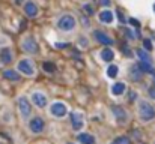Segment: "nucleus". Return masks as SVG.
Returning a JSON list of instances; mask_svg holds the SVG:
<instances>
[{
    "label": "nucleus",
    "instance_id": "nucleus-1",
    "mask_svg": "<svg viewBox=\"0 0 155 144\" xmlns=\"http://www.w3.org/2000/svg\"><path fill=\"white\" fill-rule=\"evenodd\" d=\"M139 116H140V119L143 120V122H149V120H152L155 117V108L149 102L140 101V104H139Z\"/></svg>",
    "mask_w": 155,
    "mask_h": 144
},
{
    "label": "nucleus",
    "instance_id": "nucleus-2",
    "mask_svg": "<svg viewBox=\"0 0 155 144\" xmlns=\"http://www.w3.org/2000/svg\"><path fill=\"white\" fill-rule=\"evenodd\" d=\"M57 26L60 30L63 32H69L75 27V20L71 17V15H63L59 21H57Z\"/></svg>",
    "mask_w": 155,
    "mask_h": 144
},
{
    "label": "nucleus",
    "instance_id": "nucleus-3",
    "mask_svg": "<svg viewBox=\"0 0 155 144\" xmlns=\"http://www.w3.org/2000/svg\"><path fill=\"white\" fill-rule=\"evenodd\" d=\"M29 128L33 134H41L44 131V128H45V123H44V120L41 117H33L29 123Z\"/></svg>",
    "mask_w": 155,
    "mask_h": 144
},
{
    "label": "nucleus",
    "instance_id": "nucleus-4",
    "mask_svg": "<svg viewBox=\"0 0 155 144\" xmlns=\"http://www.w3.org/2000/svg\"><path fill=\"white\" fill-rule=\"evenodd\" d=\"M71 123H72L74 131H80L83 128V125H84V117H83V114L78 113V111H74L71 114Z\"/></svg>",
    "mask_w": 155,
    "mask_h": 144
},
{
    "label": "nucleus",
    "instance_id": "nucleus-5",
    "mask_svg": "<svg viewBox=\"0 0 155 144\" xmlns=\"http://www.w3.org/2000/svg\"><path fill=\"white\" fill-rule=\"evenodd\" d=\"M18 71L20 72H23V74H26L27 77H32L35 74V71H33V66H32V62L24 59V60H21L18 63Z\"/></svg>",
    "mask_w": 155,
    "mask_h": 144
},
{
    "label": "nucleus",
    "instance_id": "nucleus-6",
    "mask_svg": "<svg viewBox=\"0 0 155 144\" xmlns=\"http://www.w3.org/2000/svg\"><path fill=\"white\" fill-rule=\"evenodd\" d=\"M50 111H51V114L56 116V117H63L66 113H68V108H66V105L62 104V102H54V104L50 107Z\"/></svg>",
    "mask_w": 155,
    "mask_h": 144
},
{
    "label": "nucleus",
    "instance_id": "nucleus-7",
    "mask_svg": "<svg viewBox=\"0 0 155 144\" xmlns=\"http://www.w3.org/2000/svg\"><path fill=\"white\" fill-rule=\"evenodd\" d=\"M23 50L26 53H30V54H35L38 51V42L33 39V38H26L23 41Z\"/></svg>",
    "mask_w": 155,
    "mask_h": 144
},
{
    "label": "nucleus",
    "instance_id": "nucleus-8",
    "mask_svg": "<svg viewBox=\"0 0 155 144\" xmlns=\"http://www.w3.org/2000/svg\"><path fill=\"white\" fill-rule=\"evenodd\" d=\"M18 108H20V113H21V116H23L24 119L30 116L32 108H30V102L26 98H20L18 99Z\"/></svg>",
    "mask_w": 155,
    "mask_h": 144
},
{
    "label": "nucleus",
    "instance_id": "nucleus-9",
    "mask_svg": "<svg viewBox=\"0 0 155 144\" xmlns=\"http://www.w3.org/2000/svg\"><path fill=\"white\" fill-rule=\"evenodd\" d=\"M94 36H95V39H97L99 44H102V45H112V44H113V39L110 38L107 33L101 32V30H95V32H94Z\"/></svg>",
    "mask_w": 155,
    "mask_h": 144
},
{
    "label": "nucleus",
    "instance_id": "nucleus-10",
    "mask_svg": "<svg viewBox=\"0 0 155 144\" xmlns=\"http://www.w3.org/2000/svg\"><path fill=\"white\" fill-rule=\"evenodd\" d=\"M32 102H33L36 107L44 108V107L47 105V98H45V95H42V93H39V92H35V93L32 95Z\"/></svg>",
    "mask_w": 155,
    "mask_h": 144
},
{
    "label": "nucleus",
    "instance_id": "nucleus-11",
    "mask_svg": "<svg viewBox=\"0 0 155 144\" xmlns=\"http://www.w3.org/2000/svg\"><path fill=\"white\" fill-rule=\"evenodd\" d=\"M112 111H113V114H115V117H116V120L119 123H125L126 122V119H128V114H126V111L124 110V108H121V107H112Z\"/></svg>",
    "mask_w": 155,
    "mask_h": 144
},
{
    "label": "nucleus",
    "instance_id": "nucleus-12",
    "mask_svg": "<svg viewBox=\"0 0 155 144\" xmlns=\"http://www.w3.org/2000/svg\"><path fill=\"white\" fill-rule=\"evenodd\" d=\"M0 62L8 65L12 62V53L9 48H2V51H0Z\"/></svg>",
    "mask_w": 155,
    "mask_h": 144
},
{
    "label": "nucleus",
    "instance_id": "nucleus-13",
    "mask_svg": "<svg viewBox=\"0 0 155 144\" xmlns=\"http://www.w3.org/2000/svg\"><path fill=\"white\" fill-rule=\"evenodd\" d=\"M3 77H5L6 80H9V81H20V80H21L20 74H18V72H15V71H12V69L3 71Z\"/></svg>",
    "mask_w": 155,
    "mask_h": 144
},
{
    "label": "nucleus",
    "instance_id": "nucleus-14",
    "mask_svg": "<svg viewBox=\"0 0 155 144\" xmlns=\"http://www.w3.org/2000/svg\"><path fill=\"white\" fill-rule=\"evenodd\" d=\"M24 12H26L27 17H36V14H38V8H36L35 3L27 2V3L24 5Z\"/></svg>",
    "mask_w": 155,
    "mask_h": 144
},
{
    "label": "nucleus",
    "instance_id": "nucleus-15",
    "mask_svg": "<svg viewBox=\"0 0 155 144\" xmlns=\"http://www.w3.org/2000/svg\"><path fill=\"white\" fill-rule=\"evenodd\" d=\"M142 77H143V72H142V69L139 68V65L132 66V68H131V78L134 80V81H140Z\"/></svg>",
    "mask_w": 155,
    "mask_h": 144
},
{
    "label": "nucleus",
    "instance_id": "nucleus-16",
    "mask_svg": "<svg viewBox=\"0 0 155 144\" xmlns=\"http://www.w3.org/2000/svg\"><path fill=\"white\" fill-rule=\"evenodd\" d=\"M99 20H101L102 23H107V24H110V23L113 21V12H112V11H108V9L102 11V12L99 14Z\"/></svg>",
    "mask_w": 155,
    "mask_h": 144
},
{
    "label": "nucleus",
    "instance_id": "nucleus-17",
    "mask_svg": "<svg viewBox=\"0 0 155 144\" xmlns=\"http://www.w3.org/2000/svg\"><path fill=\"white\" fill-rule=\"evenodd\" d=\"M78 141L81 144H95V137H92L89 134H80L78 135Z\"/></svg>",
    "mask_w": 155,
    "mask_h": 144
},
{
    "label": "nucleus",
    "instance_id": "nucleus-18",
    "mask_svg": "<svg viewBox=\"0 0 155 144\" xmlns=\"http://www.w3.org/2000/svg\"><path fill=\"white\" fill-rule=\"evenodd\" d=\"M125 89H126V86H125L124 83H115V84L112 86V93L116 95V96H119V95H122V93L125 92Z\"/></svg>",
    "mask_w": 155,
    "mask_h": 144
},
{
    "label": "nucleus",
    "instance_id": "nucleus-19",
    "mask_svg": "<svg viewBox=\"0 0 155 144\" xmlns=\"http://www.w3.org/2000/svg\"><path fill=\"white\" fill-rule=\"evenodd\" d=\"M139 68L142 69V72H143V74L146 72V74H154V75H155V69L152 68V65H151V63L140 62V63H139Z\"/></svg>",
    "mask_w": 155,
    "mask_h": 144
},
{
    "label": "nucleus",
    "instance_id": "nucleus-20",
    "mask_svg": "<svg viewBox=\"0 0 155 144\" xmlns=\"http://www.w3.org/2000/svg\"><path fill=\"white\" fill-rule=\"evenodd\" d=\"M113 57H115V53L110 50V48H104V50L101 51V59L104 60V62H110V60H113Z\"/></svg>",
    "mask_w": 155,
    "mask_h": 144
},
{
    "label": "nucleus",
    "instance_id": "nucleus-21",
    "mask_svg": "<svg viewBox=\"0 0 155 144\" xmlns=\"http://www.w3.org/2000/svg\"><path fill=\"white\" fill-rule=\"evenodd\" d=\"M118 72H119V68L116 65H110L108 69H107V77L108 78H115L118 75Z\"/></svg>",
    "mask_w": 155,
    "mask_h": 144
},
{
    "label": "nucleus",
    "instance_id": "nucleus-22",
    "mask_svg": "<svg viewBox=\"0 0 155 144\" xmlns=\"http://www.w3.org/2000/svg\"><path fill=\"white\" fill-rule=\"evenodd\" d=\"M137 56L140 57V60H142V62H146V63H151V62H152L151 56H149L145 50H137Z\"/></svg>",
    "mask_w": 155,
    "mask_h": 144
},
{
    "label": "nucleus",
    "instance_id": "nucleus-23",
    "mask_svg": "<svg viewBox=\"0 0 155 144\" xmlns=\"http://www.w3.org/2000/svg\"><path fill=\"white\" fill-rule=\"evenodd\" d=\"M112 144H131V140L128 137H125V135H121V137H116L112 141Z\"/></svg>",
    "mask_w": 155,
    "mask_h": 144
},
{
    "label": "nucleus",
    "instance_id": "nucleus-24",
    "mask_svg": "<svg viewBox=\"0 0 155 144\" xmlns=\"http://www.w3.org/2000/svg\"><path fill=\"white\" fill-rule=\"evenodd\" d=\"M42 68H44V71L45 72H48V74H53V72H56V66H54V63H51V62H45L42 65Z\"/></svg>",
    "mask_w": 155,
    "mask_h": 144
},
{
    "label": "nucleus",
    "instance_id": "nucleus-25",
    "mask_svg": "<svg viewBox=\"0 0 155 144\" xmlns=\"http://www.w3.org/2000/svg\"><path fill=\"white\" fill-rule=\"evenodd\" d=\"M143 45H145V48H146L148 51H151V50H152V42H151L149 39H145V41H143Z\"/></svg>",
    "mask_w": 155,
    "mask_h": 144
},
{
    "label": "nucleus",
    "instance_id": "nucleus-26",
    "mask_svg": "<svg viewBox=\"0 0 155 144\" xmlns=\"http://www.w3.org/2000/svg\"><path fill=\"white\" fill-rule=\"evenodd\" d=\"M83 9H84L87 14H89V15H92V14H94V9H92V6H91V5H84V6H83Z\"/></svg>",
    "mask_w": 155,
    "mask_h": 144
},
{
    "label": "nucleus",
    "instance_id": "nucleus-27",
    "mask_svg": "<svg viewBox=\"0 0 155 144\" xmlns=\"http://www.w3.org/2000/svg\"><path fill=\"white\" fill-rule=\"evenodd\" d=\"M129 24H132L134 27H140V23L137 20H134V18H129Z\"/></svg>",
    "mask_w": 155,
    "mask_h": 144
},
{
    "label": "nucleus",
    "instance_id": "nucleus-28",
    "mask_svg": "<svg viewBox=\"0 0 155 144\" xmlns=\"http://www.w3.org/2000/svg\"><path fill=\"white\" fill-rule=\"evenodd\" d=\"M149 96L152 99H155V86H152L151 89H149Z\"/></svg>",
    "mask_w": 155,
    "mask_h": 144
},
{
    "label": "nucleus",
    "instance_id": "nucleus-29",
    "mask_svg": "<svg viewBox=\"0 0 155 144\" xmlns=\"http://www.w3.org/2000/svg\"><path fill=\"white\" fill-rule=\"evenodd\" d=\"M118 18H119V21H121L122 24L125 23V17H124V14H122L121 11H118Z\"/></svg>",
    "mask_w": 155,
    "mask_h": 144
},
{
    "label": "nucleus",
    "instance_id": "nucleus-30",
    "mask_svg": "<svg viewBox=\"0 0 155 144\" xmlns=\"http://www.w3.org/2000/svg\"><path fill=\"white\" fill-rule=\"evenodd\" d=\"M129 96H131L129 99H131V101H134V99L137 98V93H136V92H131V93H129Z\"/></svg>",
    "mask_w": 155,
    "mask_h": 144
},
{
    "label": "nucleus",
    "instance_id": "nucleus-31",
    "mask_svg": "<svg viewBox=\"0 0 155 144\" xmlns=\"http://www.w3.org/2000/svg\"><path fill=\"white\" fill-rule=\"evenodd\" d=\"M99 3L104 5V6H108L110 5V0H99Z\"/></svg>",
    "mask_w": 155,
    "mask_h": 144
},
{
    "label": "nucleus",
    "instance_id": "nucleus-32",
    "mask_svg": "<svg viewBox=\"0 0 155 144\" xmlns=\"http://www.w3.org/2000/svg\"><path fill=\"white\" fill-rule=\"evenodd\" d=\"M56 47L57 48H65V47H69L68 44H56Z\"/></svg>",
    "mask_w": 155,
    "mask_h": 144
},
{
    "label": "nucleus",
    "instance_id": "nucleus-33",
    "mask_svg": "<svg viewBox=\"0 0 155 144\" xmlns=\"http://www.w3.org/2000/svg\"><path fill=\"white\" fill-rule=\"evenodd\" d=\"M83 26H89V20H86V18H83Z\"/></svg>",
    "mask_w": 155,
    "mask_h": 144
},
{
    "label": "nucleus",
    "instance_id": "nucleus-34",
    "mask_svg": "<svg viewBox=\"0 0 155 144\" xmlns=\"http://www.w3.org/2000/svg\"><path fill=\"white\" fill-rule=\"evenodd\" d=\"M154 11H155V5H154Z\"/></svg>",
    "mask_w": 155,
    "mask_h": 144
},
{
    "label": "nucleus",
    "instance_id": "nucleus-35",
    "mask_svg": "<svg viewBox=\"0 0 155 144\" xmlns=\"http://www.w3.org/2000/svg\"><path fill=\"white\" fill-rule=\"evenodd\" d=\"M17 2H21V0H17Z\"/></svg>",
    "mask_w": 155,
    "mask_h": 144
},
{
    "label": "nucleus",
    "instance_id": "nucleus-36",
    "mask_svg": "<svg viewBox=\"0 0 155 144\" xmlns=\"http://www.w3.org/2000/svg\"><path fill=\"white\" fill-rule=\"evenodd\" d=\"M154 78H155V75H154Z\"/></svg>",
    "mask_w": 155,
    "mask_h": 144
}]
</instances>
